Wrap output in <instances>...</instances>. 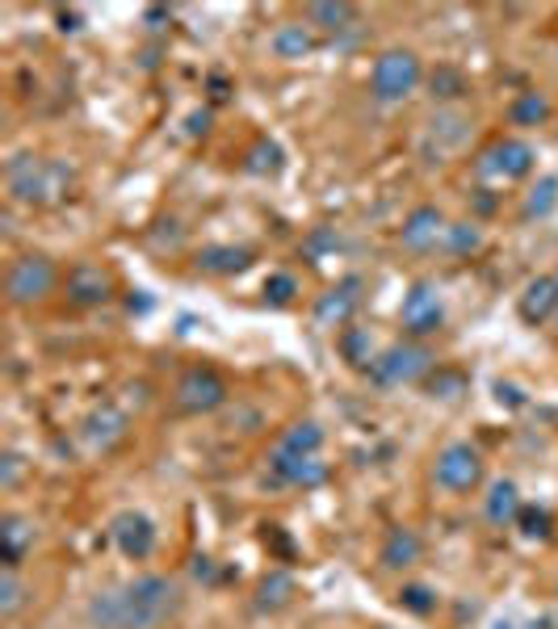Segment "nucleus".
I'll use <instances>...</instances> for the list:
<instances>
[{
	"label": "nucleus",
	"instance_id": "obj_28",
	"mask_svg": "<svg viewBox=\"0 0 558 629\" xmlns=\"http://www.w3.org/2000/svg\"><path fill=\"white\" fill-rule=\"evenodd\" d=\"M483 248V227L479 223H450L446 227V239H441V252L453 256V261H467Z\"/></svg>",
	"mask_w": 558,
	"mask_h": 629
},
{
	"label": "nucleus",
	"instance_id": "obj_13",
	"mask_svg": "<svg viewBox=\"0 0 558 629\" xmlns=\"http://www.w3.org/2000/svg\"><path fill=\"white\" fill-rule=\"evenodd\" d=\"M361 289H365V277H361V273L341 277V282L327 289V294H320V303H315V324L320 327H349L353 311L361 306Z\"/></svg>",
	"mask_w": 558,
	"mask_h": 629
},
{
	"label": "nucleus",
	"instance_id": "obj_11",
	"mask_svg": "<svg viewBox=\"0 0 558 629\" xmlns=\"http://www.w3.org/2000/svg\"><path fill=\"white\" fill-rule=\"evenodd\" d=\"M446 227H450V218L441 215V206H432V202H420L408 210L403 218V227H399V244L415 256H424V252L441 248V239H446Z\"/></svg>",
	"mask_w": 558,
	"mask_h": 629
},
{
	"label": "nucleus",
	"instance_id": "obj_12",
	"mask_svg": "<svg viewBox=\"0 0 558 629\" xmlns=\"http://www.w3.org/2000/svg\"><path fill=\"white\" fill-rule=\"evenodd\" d=\"M63 289H68V303L76 306H106L118 294L114 273L101 269L97 261H76L72 269H68V277H63Z\"/></svg>",
	"mask_w": 558,
	"mask_h": 629
},
{
	"label": "nucleus",
	"instance_id": "obj_39",
	"mask_svg": "<svg viewBox=\"0 0 558 629\" xmlns=\"http://www.w3.org/2000/svg\"><path fill=\"white\" fill-rule=\"evenodd\" d=\"M232 97V80L227 76H211V101H227Z\"/></svg>",
	"mask_w": 558,
	"mask_h": 629
},
{
	"label": "nucleus",
	"instance_id": "obj_19",
	"mask_svg": "<svg viewBox=\"0 0 558 629\" xmlns=\"http://www.w3.org/2000/svg\"><path fill=\"white\" fill-rule=\"evenodd\" d=\"M521 508H525V500H521V491H517V483H512V479H496V483L487 487V495H483L487 524L508 529V524H517Z\"/></svg>",
	"mask_w": 558,
	"mask_h": 629
},
{
	"label": "nucleus",
	"instance_id": "obj_24",
	"mask_svg": "<svg viewBox=\"0 0 558 629\" xmlns=\"http://www.w3.org/2000/svg\"><path fill=\"white\" fill-rule=\"evenodd\" d=\"M298 596V583H294V576L290 571H270V576H261V583H256V609L261 612H282Z\"/></svg>",
	"mask_w": 558,
	"mask_h": 629
},
{
	"label": "nucleus",
	"instance_id": "obj_17",
	"mask_svg": "<svg viewBox=\"0 0 558 629\" xmlns=\"http://www.w3.org/2000/svg\"><path fill=\"white\" fill-rule=\"evenodd\" d=\"M194 269L206 277H239V273L253 269V252L235 248V244H206L194 256Z\"/></svg>",
	"mask_w": 558,
	"mask_h": 629
},
{
	"label": "nucleus",
	"instance_id": "obj_22",
	"mask_svg": "<svg viewBox=\"0 0 558 629\" xmlns=\"http://www.w3.org/2000/svg\"><path fill=\"white\" fill-rule=\"evenodd\" d=\"M306 26L311 30H327V35H353L358 30V4H349V0H320V4H311L306 9Z\"/></svg>",
	"mask_w": 558,
	"mask_h": 629
},
{
	"label": "nucleus",
	"instance_id": "obj_41",
	"mask_svg": "<svg viewBox=\"0 0 558 629\" xmlns=\"http://www.w3.org/2000/svg\"><path fill=\"white\" fill-rule=\"evenodd\" d=\"M374 629H391V626H374Z\"/></svg>",
	"mask_w": 558,
	"mask_h": 629
},
{
	"label": "nucleus",
	"instance_id": "obj_31",
	"mask_svg": "<svg viewBox=\"0 0 558 629\" xmlns=\"http://www.w3.org/2000/svg\"><path fill=\"white\" fill-rule=\"evenodd\" d=\"M282 168V147L273 144V139H256L248 151H244V173H253V177H273Z\"/></svg>",
	"mask_w": 558,
	"mask_h": 629
},
{
	"label": "nucleus",
	"instance_id": "obj_21",
	"mask_svg": "<svg viewBox=\"0 0 558 629\" xmlns=\"http://www.w3.org/2000/svg\"><path fill=\"white\" fill-rule=\"evenodd\" d=\"M270 47L282 63H298V59H306V55L320 47V38H315V30L303 26V21H286V26H277V30H273Z\"/></svg>",
	"mask_w": 558,
	"mask_h": 629
},
{
	"label": "nucleus",
	"instance_id": "obj_32",
	"mask_svg": "<svg viewBox=\"0 0 558 629\" xmlns=\"http://www.w3.org/2000/svg\"><path fill=\"white\" fill-rule=\"evenodd\" d=\"M26 600H30V592H26V583H21L18 571H0V621H13L21 609H26Z\"/></svg>",
	"mask_w": 558,
	"mask_h": 629
},
{
	"label": "nucleus",
	"instance_id": "obj_25",
	"mask_svg": "<svg viewBox=\"0 0 558 629\" xmlns=\"http://www.w3.org/2000/svg\"><path fill=\"white\" fill-rule=\"evenodd\" d=\"M336 348H341V357L349 361V370H361V374H370V365H374V341H370V332L365 327H341V336H336Z\"/></svg>",
	"mask_w": 558,
	"mask_h": 629
},
{
	"label": "nucleus",
	"instance_id": "obj_23",
	"mask_svg": "<svg viewBox=\"0 0 558 629\" xmlns=\"http://www.w3.org/2000/svg\"><path fill=\"white\" fill-rule=\"evenodd\" d=\"M327 441L324 424H315V420H298V424H290L282 436H277V445L273 450L290 453V458H311V453H320Z\"/></svg>",
	"mask_w": 558,
	"mask_h": 629
},
{
	"label": "nucleus",
	"instance_id": "obj_37",
	"mask_svg": "<svg viewBox=\"0 0 558 629\" xmlns=\"http://www.w3.org/2000/svg\"><path fill=\"white\" fill-rule=\"evenodd\" d=\"M18 479H21V458L9 450L4 458H0V487H4V491H13V487H18Z\"/></svg>",
	"mask_w": 558,
	"mask_h": 629
},
{
	"label": "nucleus",
	"instance_id": "obj_33",
	"mask_svg": "<svg viewBox=\"0 0 558 629\" xmlns=\"http://www.w3.org/2000/svg\"><path fill=\"white\" fill-rule=\"evenodd\" d=\"M432 135H441L446 147H462L470 135V118L462 109H437V118H432Z\"/></svg>",
	"mask_w": 558,
	"mask_h": 629
},
{
	"label": "nucleus",
	"instance_id": "obj_36",
	"mask_svg": "<svg viewBox=\"0 0 558 629\" xmlns=\"http://www.w3.org/2000/svg\"><path fill=\"white\" fill-rule=\"evenodd\" d=\"M298 277L294 273H273L270 282H265V303H273V306H290L294 298H298Z\"/></svg>",
	"mask_w": 558,
	"mask_h": 629
},
{
	"label": "nucleus",
	"instance_id": "obj_35",
	"mask_svg": "<svg viewBox=\"0 0 558 629\" xmlns=\"http://www.w3.org/2000/svg\"><path fill=\"white\" fill-rule=\"evenodd\" d=\"M429 386H432V399H458V395H467V374H462V370L437 365Z\"/></svg>",
	"mask_w": 558,
	"mask_h": 629
},
{
	"label": "nucleus",
	"instance_id": "obj_26",
	"mask_svg": "<svg viewBox=\"0 0 558 629\" xmlns=\"http://www.w3.org/2000/svg\"><path fill=\"white\" fill-rule=\"evenodd\" d=\"M555 118V106H550V97L546 92H521V97H512V106H508V122L529 130V126H546Z\"/></svg>",
	"mask_w": 558,
	"mask_h": 629
},
{
	"label": "nucleus",
	"instance_id": "obj_27",
	"mask_svg": "<svg viewBox=\"0 0 558 629\" xmlns=\"http://www.w3.org/2000/svg\"><path fill=\"white\" fill-rule=\"evenodd\" d=\"M429 80V97L432 101H462L470 92V80H467V72L462 68H453V63H437V72H429L424 76Z\"/></svg>",
	"mask_w": 558,
	"mask_h": 629
},
{
	"label": "nucleus",
	"instance_id": "obj_16",
	"mask_svg": "<svg viewBox=\"0 0 558 629\" xmlns=\"http://www.w3.org/2000/svg\"><path fill=\"white\" fill-rule=\"evenodd\" d=\"M420 558H424V541H420V533L408 529V524H391L379 546L382 571H412Z\"/></svg>",
	"mask_w": 558,
	"mask_h": 629
},
{
	"label": "nucleus",
	"instance_id": "obj_14",
	"mask_svg": "<svg viewBox=\"0 0 558 629\" xmlns=\"http://www.w3.org/2000/svg\"><path fill=\"white\" fill-rule=\"evenodd\" d=\"M127 432H130V420L118 403H97V407L80 420V436L89 441L92 450H101V453H109L114 445H123V441H127Z\"/></svg>",
	"mask_w": 558,
	"mask_h": 629
},
{
	"label": "nucleus",
	"instance_id": "obj_15",
	"mask_svg": "<svg viewBox=\"0 0 558 629\" xmlns=\"http://www.w3.org/2000/svg\"><path fill=\"white\" fill-rule=\"evenodd\" d=\"M270 470H273V479H277V483L303 487V491H315V487H324L327 479H332V466H327L320 453H311V458H290V453L273 450Z\"/></svg>",
	"mask_w": 558,
	"mask_h": 629
},
{
	"label": "nucleus",
	"instance_id": "obj_9",
	"mask_svg": "<svg viewBox=\"0 0 558 629\" xmlns=\"http://www.w3.org/2000/svg\"><path fill=\"white\" fill-rule=\"evenodd\" d=\"M399 324H403V332H408L412 341H424V336L446 327V303H441L437 282L420 277V282L408 286L403 303H399Z\"/></svg>",
	"mask_w": 558,
	"mask_h": 629
},
{
	"label": "nucleus",
	"instance_id": "obj_4",
	"mask_svg": "<svg viewBox=\"0 0 558 629\" xmlns=\"http://www.w3.org/2000/svg\"><path fill=\"white\" fill-rule=\"evenodd\" d=\"M424 85V63H420V55L415 51H382L374 59V72H370V97L379 101V106H399V101H408L415 89Z\"/></svg>",
	"mask_w": 558,
	"mask_h": 629
},
{
	"label": "nucleus",
	"instance_id": "obj_30",
	"mask_svg": "<svg viewBox=\"0 0 558 629\" xmlns=\"http://www.w3.org/2000/svg\"><path fill=\"white\" fill-rule=\"evenodd\" d=\"M395 605L408 612V617H420V621H424V617L437 612V588H429V583H403L395 592Z\"/></svg>",
	"mask_w": 558,
	"mask_h": 629
},
{
	"label": "nucleus",
	"instance_id": "obj_40",
	"mask_svg": "<svg viewBox=\"0 0 558 629\" xmlns=\"http://www.w3.org/2000/svg\"><path fill=\"white\" fill-rule=\"evenodd\" d=\"M550 282H555V289H558V269H555V273H550Z\"/></svg>",
	"mask_w": 558,
	"mask_h": 629
},
{
	"label": "nucleus",
	"instance_id": "obj_2",
	"mask_svg": "<svg viewBox=\"0 0 558 629\" xmlns=\"http://www.w3.org/2000/svg\"><path fill=\"white\" fill-rule=\"evenodd\" d=\"M9 194L26 206H55V202L72 198V168L63 160L18 156L9 164Z\"/></svg>",
	"mask_w": 558,
	"mask_h": 629
},
{
	"label": "nucleus",
	"instance_id": "obj_7",
	"mask_svg": "<svg viewBox=\"0 0 558 629\" xmlns=\"http://www.w3.org/2000/svg\"><path fill=\"white\" fill-rule=\"evenodd\" d=\"M483 483V453L470 441H450L446 450L432 458V487L450 491V495H467Z\"/></svg>",
	"mask_w": 558,
	"mask_h": 629
},
{
	"label": "nucleus",
	"instance_id": "obj_29",
	"mask_svg": "<svg viewBox=\"0 0 558 629\" xmlns=\"http://www.w3.org/2000/svg\"><path fill=\"white\" fill-rule=\"evenodd\" d=\"M558 206V177H538L529 185L521 206V218H546Z\"/></svg>",
	"mask_w": 558,
	"mask_h": 629
},
{
	"label": "nucleus",
	"instance_id": "obj_1",
	"mask_svg": "<svg viewBox=\"0 0 558 629\" xmlns=\"http://www.w3.org/2000/svg\"><path fill=\"white\" fill-rule=\"evenodd\" d=\"M177 579L147 571V576H135L118 588L92 596L85 605V621H89V629H164L177 617Z\"/></svg>",
	"mask_w": 558,
	"mask_h": 629
},
{
	"label": "nucleus",
	"instance_id": "obj_18",
	"mask_svg": "<svg viewBox=\"0 0 558 629\" xmlns=\"http://www.w3.org/2000/svg\"><path fill=\"white\" fill-rule=\"evenodd\" d=\"M38 529L30 517H21V512H4V521H0V558H4V567L9 571H21V562H26V550L35 546Z\"/></svg>",
	"mask_w": 558,
	"mask_h": 629
},
{
	"label": "nucleus",
	"instance_id": "obj_8",
	"mask_svg": "<svg viewBox=\"0 0 558 629\" xmlns=\"http://www.w3.org/2000/svg\"><path fill=\"white\" fill-rule=\"evenodd\" d=\"M533 164H538V151L517 139V135H508V139H496L491 147L479 151V160H474V173L483 180H500V185H512V180H525L533 173Z\"/></svg>",
	"mask_w": 558,
	"mask_h": 629
},
{
	"label": "nucleus",
	"instance_id": "obj_10",
	"mask_svg": "<svg viewBox=\"0 0 558 629\" xmlns=\"http://www.w3.org/2000/svg\"><path fill=\"white\" fill-rule=\"evenodd\" d=\"M109 538L118 546V554L130 558V562H147L151 550H156V521L147 517V512H118L114 521H109Z\"/></svg>",
	"mask_w": 558,
	"mask_h": 629
},
{
	"label": "nucleus",
	"instance_id": "obj_5",
	"mask_svg": "<svg viewBox=\"0 0 558 629\" xmlns=\"http://www.w3.org/2000/svg\"><path fill=\"white\" fill-rule=\"evenodd\" d=\"M55 289H59V269H55L51 256H42V252L18 256L9 265V273H4V298H9V306H38L47 303Z\"/></svg>",
	"mask_w": 558,
	"mask_h": 629
},
{
	"label": "nucleus",
	"instance_id": "obj_20",
	"mask_svg": "<svg viewBox=\"0 0 558 629\" xmlns=\"http://www.w3.org/2000/svg\"><path fill=\"white\" fill-rule=\"evenodd\" d=\"M517 311H521V320L529 327H541L546 320H550V315H555V311H558V289H555V282H550V273H546V277H533V282L525 286Z\"/></svg>",
	"mask_w": 558,
	"mask_h": 629
},
{
	"label": "nucleus",
	"instance_id": "obj_3",
	"mask_svg": "<svg viewBox=\"0 0 558 629\" xmlns=\"http://www.w3.org/2000/svg\"><path fill=\"white\" fill-rule=\"evenodd\" d=\"M437 370V353H432L424 341H395L386 344L374 365H370V382L391 391V386H412V382H424Z\"/></svg>",
	"mask_w": 558,
	"mask_h": 629
},
{
	"label": "nucleus",
	"instance_id": "obj_38",
	"mask_svg": "<svg viewBox=\"0 0 558 629\" xmlns=\"http://www.w3.org/2000/svg\"><path fill=\"white\" fill-rule=\"evenodd\" d=\"M215 576H218L215 558H206V554L194 558V579H202V583H215Z\"/></svg>",
	"mask_w": 558,
	"mask_h": 629
},
{
	"label": "nucleus",
	"instance_id": "obj_6",
	"mask_svg": "<svg viewBox=\"0 0 558 629\" xmlns=\"http://www.w3.org/2000/svg\"><path fill=\"white\" fill-rule=\"evenodd\" d=\"M227 399H232V386H227V377L218 374L215 365H189L177 377V386H173V403L185 415H211Z\"/></svg>",
	"mask_w": 558,
	"mask_h": 629
},
{
	"label": "nucleus",
	"instance_id": "obj_34",
	"mask_svg": "<svg viewBox=\"0 0 558 629\" xmlns=\"http://www.w3.org/2000/svg\"><path fill=\"white\" fill-rule=\"evenodd\" d=\"M517 529H521L529 541H546V538H550V529H555V521H550V512H546V508L525 503L521 517H517Z\"/></svg>",
	"mask_w": 558,
	"mask_h": 629
}]
</instances>
